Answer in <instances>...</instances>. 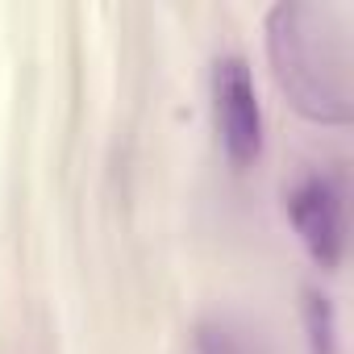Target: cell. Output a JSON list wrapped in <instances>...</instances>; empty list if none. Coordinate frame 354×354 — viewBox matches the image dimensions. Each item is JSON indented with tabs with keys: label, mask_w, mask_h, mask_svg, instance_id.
Returning a JSON list of instances; mask_svg holds the SVG:
<instances>
[{
	"label": "cell",
	"mask_w": 354,
	"mask_h": 354,
	"mask_svg": "<svg viewBox=\"0 0 354 354\" xmlns=\"http://www.w3.org/2000/svg\"><path fill=\"white\" fill-rule=\"evenodd\" d=\"M196 354H263L259 337L234 317H205L192 337Z\"/></svg>",
	"instance_id": "cell-4"
},
{
	"label": "cell",
	"mask_w": 354,
	"mask_h": 354,
	"mask_svg": "<svg viewBox=\"0 0 354 354\" xmlns=\"http://www.w3.org/2000/svg\"><path fill=\"white\" fill-rule=\"evenodd\" d=\"M209 104H213V129H217L225 162L234 171H250L263 158L267 125H263V100H259V88H254V71L242 55L213 59Z\"/></svg>",
	"instance_id": "cell-2"
},
{
	"label": "cell",
	"mask_w": 354,
	"mask_h": 354,
	"mask_svg": "<svg viewBox=\"0 0 354 354\" xmlns=\"http://www.w3.org/2000/svg\"><path fill=\"white\" fill-rule=\"evenodd\" d=\"M300 317H304L308 354H337V313H333V300L321 288H304Z\"/></svg>",
	"instance_id": "cell-5"
},
{
	"label": "cell",
	"mask_w": 354,
	"mask_h": 354,
	"mask_svg": "<svg viewBox=\"0 0 354 354\" xmlns=\"http://www.w3.org/2000/svg\"><path fill=\"white\" fill-rule=\"evenodd\" d=\"M283 213L321 271H333L346 250V184L337 171H308L283 192Z\"/></svg>",
	"instance_id": "cell-3"
},
{
	"label": "cell",
	"mask_w": 354,
	"mask_h": 354,
	"mask_svg": "<svg viewBox=\"0 0 354 354\" xmlns=\"http://www.w3.org/2000/svg\"><path fill=\"white\" fill-rule=\"evenodd\" d=\"M337 5L279 0L263 17L267 63L283 100L313 125H350V42Z\"/></svg>",
	"instance_id": "cell-1"
}]
</instances>
